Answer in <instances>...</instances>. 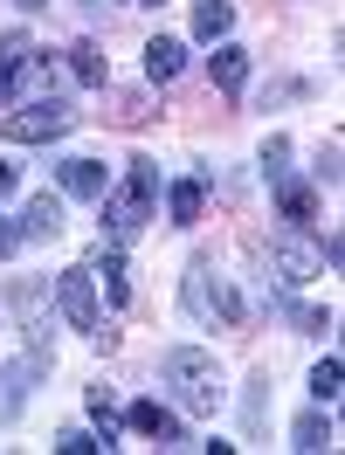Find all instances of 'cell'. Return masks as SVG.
I'll return each instance as SVG.
<instances>
[{
    "mask_svg": "<svg viewBox=\"0 0 345 455\" xmlns=\"http://www.w3.org/2000/svg\"><path fill=\"white\" fill-rule=\"evenodd\" d=\"M84 269H90V283L104 290V304H111V311H124V304H132V276H124V249H97V256H90Z\"/></svg>",
    "mask_w": 345,
    "mask_h": 455,
    "instance_id": "cell-8",
    "label": "cell"
},
{
    "mask_svg": "<svg viewBox=\"0 0 345 455\" xmlns=\"http://www.w3.org/2000/svg\"><path fill=\"white\" fill-rule=\"evenodd\" d=\"M269 269H277V283H284V290H304L311 276H325V262H317V242H304L297 228L269 242Z\"/></svg>",
    "mask_w": 345,
    "mask_h": 455,
    "instance_id": "cell-5",
    "label": "cell"
},
{
    "mask_svg": "<svg viewBox=\"0 0 345 455\" xmlns=\"http://www.w3.org/2000/svg\"><path fill=\"white\" fill-rule=\"evenodd\" d=\"M180 69H187V42L180 35H152L145 42V84H172Z\"/></svg>",
    "mask_w": 345,
    "mask_h": 455,
    "instance_id": "cell-11",
    "label": "cell"
},
{
    "mask_svg": "<svg viewBox=\"0 0 345 455\" xmlns=\"http://www.w3.org/2000/svg\"><path fill=\"white\" fill-rule=\"evenodd\" d=\"M339 394H345V366L332 359V352H325V359L311 366V400H317V407H332Z\"/></svg>",
    "mask_w": 345,
    "mask_h": 455,
    "instance_id": "cell-20",
    "label": "cell"
},
{
    "mask_svg": "<svg viewBox=\"0 0 345 455\" xmlns=\"http://www.w3.org/2000/svg\"><path fill=\"white\" fill-rule=\"evenodd\" d=\"M159 379L172 387V400H180L187 414H214V407L229 400V379H221V359H214L207 345H172L166 359H159Z\"/></svg>",
    "mask_w": 345,
    "mask_h": 455,
    "instance_id": "cell-1",
    "label": "cell"
},
{
    "mask_svg": "<svg viewBox=\"0 0 345 455\" xmlns=\"http://www.w3.org/2000/svg\"><path fill=\"white\" fill-rule=\"evenodd\" d=\"M180 297H187V311H194V317H221V324H242V317H249L242 290H235L214 262H194L187 283H180Z\"/></svg>",
    "mask_w": 345,
    "mask_h": 455,
    "instance_id": "cell-3",
    "label": "cell"
},
{
    "mask_svg": "<svg viewBox=\"0 0 345 455\" xmlns=\"http://www.w3.org/2000/svg\"><path fill=\"white\" fill-rule=\"evenodd\" d=\"M28 379H35V366H0V421H14L28 407Z\"/></svg>",
    "mask_w": 345,
    "mask_h": 455,
    "instance_id": "cell-18",
    "label": "cell"
},
{
    "mask_svg": "<svg viewBox=\"0 0 345 455\" xmlns=\"http://www.w3.org/2000/svg\"><path fill=\"white\" fill-rule=\"evenodd\" d=\"M56 187L69 200H104V187H111V172H104V159H90V152H76V159H62L56 166Z\"/></svg>",
    "mask_w": 345,
    "mask_h": 455,
    "instance_id": "cell-7",
    "label": "cell"
},
{
    "mask_svg": "<svg viewBox=\"0 0 345 455\" xmlns=\"http://www.w3.org/2000/svg\"><path fill=\"white\" fill-rule=\"evenodd\" d=\"M152 200H159V159H132L124 172V187H104V235H111V249H124L145 221H152Z\"/></svg>",
    "mask_w": 345,
    "mask_h": 455,
    "instance_id": "cell-2",
    "label": "cell"
},
{
    "mask_svg": "<svg viewBox=\"0 0 345 455\" xmlns=\"http://www.w3.org/2000/svg\"><path fill=\"white\" fill-rule=\"evenodd\" d=\"M290 324H297L304 339H325V331H332V311H317V304H290Z\"/></svg>",
    "mask_w": 345,
    "mask_h": 455,
    "instance_id": "cell-21",
    "label": "cell"
},
{
    "mask_svg": "<svg viewBox=\"0 0 345 455\" xmlns=\"http://www.w3.org/2000/svg\"><path fill=\"white\" fill-rule=\"evenodd\" d=\"M124 421L139 427L145 442H159V449H180V442H187V435H180V414L159 407V400H132V414H124Z\"/></svg>",
    "mask_w": 345,
    "mask_h": 455,
    "instance_id": "cell-9",
    "label": "cell"
},
{
    "mask_svg": "<svg viewBox=\"0 0 345 455\" xmlns=\"http://www.w3.org/2000/svg\"><path fill=\"white\" fill-rule=\"evenodd\" d=\"M269 187H277V207H284V221H290V228H311V214H317V194L304 187V180H290V172H277Z\"/></svg>",
    "mask_w": 345,
    "mask_h": 455,
    "instance_id": "cell-14",
    "label": "cell"
},
{
    "mask_svg": "<svg viewBox=\"0 0 345 455\" xmlns=\"http://www.w3.org/2000/svg\"><path fill=\"white\" fill-rule=\"evenodd\" d=\"M7 90H14V76H7V69H0V111H7Z\"/></svg>",
    "mask_w": 345,
    "mask_h": 455,
    "instance_id": "cell-29",
    "label": "cell"
},
{
    "mask_svg": "<svg viewBox=\"0 0 345 455\" xmlns=\"http://www.w3.org/2000/svg\"><path fill=\"white\" fill-rule=\"evenodd\" d=\"M14 7H21V14H42V7H49V0H14Z\"/></svg>",
    "mask_w": 345,
    "mask_h": 455,
    "instance_id": "cell-28",
    "label": "cell"
},
{
    "mask_svg": "<svg viewBox=\"0 0 345 455\" xmlns=\"http://www.w3.org/2000/svg\"><path fill=\"white\" fill-rule=\"evenodd\" d=\"M90 421H97V442L111 449V442H117V394L104 387V379L90 387Z\"/></svg>",
    "mask_w": 345,
    "mask_h": 455,
    "instance_id": "cell-19",
    "label": "cell"
},
{
    "mask_svg": "<svg viewBox=\"0 0 345 455\" xmlns=\"http://www.w3.org/2000/svg\"><path fill=\"white\" fill-rule=\"evenodd\" d=\"M317 187H339V180H345V166H339V139H325V145H317Z\"/></svg>",
    "mask_w": 345,
    "mask_h": 455,
    "instance_id": "cell-23",
    "label": "cell"
},
{
    "mask_svg": "<svg viewBox=\"0 0 345 455\" xmlns=\"http://www.w3.org/2000/svg\"><path fill=\"white\" fill-rule=\"evenodd\" d=\"M339 435H332V414L325 407H311V414H297L290 421V449H304V455H317V449H332Z\"/></svg>",
    "mask_w": 345,
    "mask_h": 455,
    "instance_id": "cell-15",
    "label": "cell"
},
{
    "mask_svg": "<svg viewBox=\"0 0 345 455\" xmlns=\"http://www.w3.org/2000/svg\"><path fill=\"white\" fill-rule=\"evenodd\" d=\"M62 228H69V214H62V194H35L28 207H21V242H56Z\"/></svg>",
    "mask_w": 345,
    "mask_h": 455,
    "instance_id": "cell-10",
    "label": "cell"
},
{
    "mask_svg": "<svg viewBox=\"0 0 345 455\" xmlns=\"http://www.w3.org/2000/svg\"><path fill=\"white\" fill-rule=\"evenodd\" d=\"M132 7H166V0H132Z\"/></svg>",
    "mask_w": 345,
    "mask_h": 455,
    "instance_id": "cell-30",
    "label": "cell"
},
{
    "mask_svg": "<svg viewBox=\"0 0 345 455\" xmlns=\"http://www.w3.org/2000/svg\"><path fill=\"white\" fill-rule=\"evenodd\" d=\"M69 76L90 84V90H104V84H111V56H104L97 42H76V49H69Z\"/></svg>",
    "mask_w": 345,
    "mask_h": 455,
    "instance_id": "cell-16",
    "label": "cell"
},
{
    "mask_svg": "<svg viewBox=\"0 0 345 455\" xmlns=\"http://www.w3.org/2000/svg\"><path fill=\"white\" fill-rule=\"evenodd\" d=\"M28 56H35V42H28L21 28H14V35H0V69H7V76H14V69H21Z\"/></svg>",
    "mask_w": 345,
    "mask_h": 455,
    "instance_id": "cell-22",
    "label": "cell"
},
{
    "mask_svg": "<svg viewBox=\"0 0 345 455\" xmlns=\"http://www.w3.org/2000/svg\"><path fill=\"white\" fill-rule=\"evenodd\" d=\"M76 124V111L62 104V97H35L28 111H7V139L14 145H49V139H62Z\"/></svg>",
    "mask_w": 345,
    "mask_h": 455,
    "instance_id": "cell-4",
    "label": "cell"
},
{
    "mask_svg": "<svg viewBox=\"0 0 345 455\" xmlns=\"http://www.w3.org/2000/svg\"><path fill=\"white\" fill-rule=\"evenodd\" d=\"M207 76H214V90H242L249 84V49H235V42H214V56H207Z\"/></svg>",
    "mask_w": 345,
    "mask_h": 455,
    "instance_id": "cell-13",
    "label": "cell"
},
{
    "mask_svg": "<svg viewBox=\"0 0 345 455\" xmlns=\"http://www.w3.org/2000/svg\"><path fill=\"white\" fill-rule=\"evenodd\" d=\"M229 28H235V0H201L194 7V35L201 42H229Z\"/></svg>",
    "mask_w": 345,
    "mask_h": 455,
    "instance_id": "cell-17",
    "label": "cell"
},
{
    "mask_svg": "<svg viewBox=\"0 0 345 455\" xmlns=\"http://www.w3.org/2000/svg\"><path fill=\"white\" fill-rule=\"evenodd\" d=\"M262 172H269V180L290 172V139H284V132H269V139H262Z\"/></svg>",
    "mask_w": 345,
    "mask_h": 455,
    "instance_id": "cell-24",
    "label": "cell"
},
{
    "mask_svg": "<svg viewBox=\"0 0 345 455\" xmlns=\"http://www.w3.org/2000/svg\"><path fill=\"white\" fill-rule=\"evenodd\" d=\"M56 311L69 331H97L104 317H97V283H90V269H62L56 276Z\"/></svg>",
    "mask_w": 345,
    "mask_h": 455,
    "instance_id": "cell-6",
    "label": "cell"
},
{
    "mask_svg": "<svg viewBox=\"0 0 345 455\" xmlns=\"http://www.w3.org/2000/svg\"><path fill=\"white\" fill-rule=\"evenodd\" d=\"M56 449H62V455H97L104 442H97L90 427H62V435H56Z\"/></svg>",
    "mask_w": 345,
    "mask_h": 455,
    "instance_id": "cell-25",
    "label": "cell"
},
{
    "mask_svg": "<svg viewBox=\"0 0 345 455\" xmlns=\"http://www.w3.org/2000/svg\"><path fill=\"white\" fill-rule=\"evenodd\" d=\"M14 187H21V166H7V159H0V200H14Z\"/></svg>",
    "mask_w": 345,
    "mask_h": 455,
    "instance_id": "cell-26",
    "label": "cell"
},
{
    "mask_svg": "<svg viewBox=\"0 0 345 455\" xmlns=\"http://www.w3.org/2000/svg\"><path fill=\"white\" fill-rule=\"evenodd\" d=\"M201 200H207V172L172 180V187H166V214H172V228H194V221H201Z\"/></svg>",
    "mask_w": 345,
    "mask_h": 455,
    "instance_id": "cell-12",
    "label": "cell"
},
{
    "mask_svg": "<svg viewBox=\"0 0 345 455\" xmlns=\"http://www.w3.org/2000/svg\"><path fill=\"white\" fill-rule=\"evenodd\" d=\"M21 249V228H7V214H0V256H14Z\"/></svg>",
    "mask_w": 345,
    "mask_h": 455,
    "instance_id": "cell-27",
    "label": "cell"
}]
</instances>
